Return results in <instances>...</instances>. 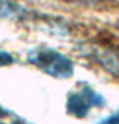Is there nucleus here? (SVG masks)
I'll return each instance as SVG.
<instances>
[{
	"instance_id": "4",
	"label": "nucleus",
	"mask_w": 119,
	"mask_h": 124,
	"mask_svg": "<svg viewBox=\"0 0 119 124\" xmlns=\"http://www.w3.org/2000/svg\"><path fill=\"white\" fill-rule=\"evenodd\" d=\"M23 13V8L12 2H0V18H13Z\"/></svg>"
},
{
	"instance_id": "3",
	"label": "nucleus",
	"mask_w": 119,
	"mask_h": 124,
	"mask_svg": "<svg viewBox=\"0 0 119 124\" xmlns=\"http://www.w3.org/2000/svg\"><path fill=\"white\" fill-rule=\"evenodd\" d=\"M93 58L98 61L106 71L119 78V51L112 48H96L93 51Z\"/></svg>"
},
{
	"instance_id": "2",
	"label": "nucleus",
	"mask_w": 119,
	"mask_h": 124,
	"mask_svg": "<svg viewBox=\"0 0 119 124\" xmlns=\"http://www.w3.org/2000/svg\"><path fill=\"white\" fill-rule=\"evenodd\" d=\"M106 104V99L94 91L91 86L83 85L79 89L69 93L66 99V111L74 117H86L93 108H101Z\"/></svg>"
},
{
	"instance_id": "1",
	"label": "nucleus",
	"mask_w": 119,
	"mask_h": 124,
	"mask_svg": "<svg viewBox=\"0 0 119 124\" xmlns=\"http://www.w3.org/2000/svg\"><path fill=\"white\" fill-rule=\"evenodd\" d=\"M28 61L31 65L40 68L46 75L58 79H66L73 76V61L63 53L51 48H35L28 51Z\"/></svg>"
},
{
	"instance_id": "6",
	"label": "nucleus",
	"mask_w": 119,
	"mask_h": 124,
	"mask_svg": "<svg viewBox=\"0 0 119 124\" xmlns=\"http://www.w3.org/2000/svg\"><path fill=\"white\" fill-rule=\"evenodd\" d=\"M12 63H13V56L7 51L0 50V66H7V65H12Z\"/></svg>"
},
{
	"instance_id": "5",
	"label": "nucleus",
	"mask_w": 119,
	"mask_h": 124,
	"mask_svg": "<svg viewBox=\"0 0 119 124\" xmlns=\"http://www.w3.org/2000/svg\"><path fill=\"white\" fill-rule=\"evenodd\" d=\"M98 124H119V109L116 111V113H112L111 116L104 117V119H101Z\"/></svg>"
}]
</instances>
